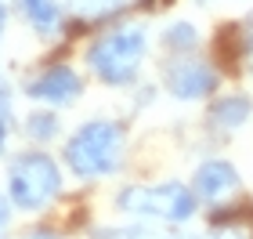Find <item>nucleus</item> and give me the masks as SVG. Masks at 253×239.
Returning a JSON list of instances; mask_svg holds the SVG:
<instances>
[{
  "label": "nucleus",
  "instance_id": "nucleus-10",
  "mask_svg": "<svg viewBox=\"0 0 253 239\" xmlns=\"http://www.w3.org/2000/svg\"><path fill=\"white\" fill-rule=\"evenodd\" d=\"M26 131H29L33 142H47L51 134L58 131V116H54V112H37V116L26 120Z\"/></svg>",
  "mask_w": 253,
  "mask_h": 239
},
{
  "label": "nucleus",
  "instance_id": "nucleus-14",
  "mask_svg": "<svg viewBox=\"0 0 253 239\" xmlns=\"http://www.w3.org/2000/svg\"><path fill=\"white\" fill-rule=\"evenodd\" d=\"M0 37H4V7H0Z\"/></svg>",
  "mask_w": 253,
  "mask_h": 239
},
{
  "label": "nucleus",
  "instance_id": "nucleus-7",
  "mask_svg": "<svg viewBox=\"0 0 253 239\" xmlns=\"http://www.w3.org/2000/svg\"><path fill=\"white\" fill-rule=\"evenodd\" d=\"M239 189V174L232 163H224V159H210V163H203L195 170V192H199V199H221L228 192Z\"/></svg>",
  "mask_w": 253,
  "mask_h": 239
},
{
  "label": "nucleus",
  "instance_id": "nucleus-15",
  "mask_svg": "<svg viewBox=\"0 0 253 239\" xmlns=\"http://www.w3.org/2000/svg\"><path fill=\"white\" fill-rule=\"evenodd\" d=\"M0 145H4V123H0Z\"/></svg>",
  "mask_w": 253,
  "mask_h": 239
},
{
  "label": "nucleus",
  "instance_id": "nucleus-3",
  "mask_svg": "<svg viewBox=\"0 0 253 239\" xmlns=\"http://www.w3.org/2000/svg\"><path fill=\"white\" fill-rule=\"evenodd\" d=\"M62 178H58V163L47 152H22L7 170V192L11 203L22 210H40L58 196Z\"/></svg>",
  "mask_w": 253,
  "mask_h": 239
},
{
  "label": "nucleus",
  "instance_id": "nucleus-16",
  "mask_svg": "<svg viewBox=\"0 0 253 239\" xmlns=\"http://www.w3.org/2000/svg\"><path fill=\"white\" fill-rule=\"evenodd\" d=\"M250 54H253V33H250Z\"/></svg>",
  "mask_w": 253,
  "mask_h": 239
},
{
  "label": "nucleus",
  "instance_id": "nucleus-17",
  "mask_svg": "<svg viewBox=\"0 0 253 239\" xmlns=\"http://www.w3.org/2000/svg\"><path fill=\"white\" fill-rule=\"evenodd\" d=\"M37 239H54V236H37Z\"/></svg>",
  "mask_w": 253,
  "mask_h": 239
},
{
  "label": "nucleus",
  "instance_id": "nucleus-2",
  "mask_svg": "<svg viewBox=\"0 0 253 239\" xmlns=\"http://www.w3.org/2000/svg\"><path fill=\"white\" fill-rule=\"evenodd\" d=\"M145 58V29L137 26H123V29H109L105 37H98L87 51V62L105 84L120 87L130 84L137 76V65Z\"/></svg>",
  "mask_w": 253,
  "mask_h": 239
},
{
  "label": "nucleus",
  "instance_id": "nucleus-5",
  "mask_svg": "<svg viewBox=\"0 0 253 239\" xmlns=\"http://www.w3.org/2000/svg\"><path fill=\"white\" fill-rule=\"evenodd\" d=\"M167 87H170V95H174V98H185V101L206 98V95L217 87V73H213L206 62L185 58V62H174V65L167 69Z\"/></svg>",
  "mask_w": 253,
  "mask_h": 239
},
{
  "label": "nucleus",
  "instance_id": "nucleus-8",
  "mask_svg": "<svg viewBox=\"0 0 253 239\" xmlns=\"http://www.w3.org/2000/svg\"><path fill=\"white\" fill-rule=\"evenodd\" d=\"M250 112H253V101L246 98V95H228V98H221L213 105V123L217 127H224V131H235V127H243V123L250 120Z\"/></svg>",
  "mask_w": 253,
  "mask_h": 239
},
{
  "label": "nucleus",
  "instance_id": "nucleus-13",
  "mask_svg": "<svg viewBox=\"0 0 253 239\" xmlns=\"http://www.w3.org/2000/svg\"><path fill=\"white\" fill-rule=\"evenodd\" d=\"M101 7H120V4H126V0H98Z\"/></svg>",
  "mask_w": 253,
  "mask_h": 239
},
{
  "label": "nucleus",
  "instance_id": "nucleus-4",
  "mask_svg": "<svg viewBox=\"0 0 253 239\" xmlns=\"http://www.w3.org/2000/svg\"><path fill=\"white\" fill-rule=\"evenodd\" d=\"M120 207L126 214H145V218L163 221H185L195 214V196L181 181H163V185H130L120 192Z\"/></svg>",
  "mask_w": 253,
  "mask_h": 239
},
{
  "label": "nucleus",
  "instance_id": "nucleus-9",
  "mask_svg": "<svg viewBox=\"0 0 253 239\" xmlns=\"http://www.w3.org/2000/svg\"><path fill=\"white\" fill-rule=\"evenodd\" d=\"M18 4H22V15L29 18V26H37L40 33L58 29V18H62L58 0H18Z\"/></svg>",
  "mask_w": 253,
  "mask_h": 239
},
{
  "label": "nucleus",
  "instance_id": "nucleus-12",
  "mask_svg": "<svg viewBox=\"0 0 253 239\" xmlns=\"http://www.w3.org/2000/svg\"><path fill=\"white\" fill-rule=\"evenodd\" d=\"M4 221H7V199L0 196V225H4Z\"/></svg>",
  "mask_w": 253,
  "mask_h": 239
},
{
  "label": "nucleus",
  "instance_id": "nucleus-1",
  "mask_svg": "<svg viewBox=\"0 0 253 239\" xmlns=\"http://www.w3.org/2000/svg\"><path fill=\"white\" fill-rule=\"evenodd\" d=\"M123 156V127L112 120H90L84 123L73 142L65 145V163L76 170L80 178H98L116 170Z\"/></svg>",
  "mask_w": 253,
  "mask_h": 239
},
{
  "label": "nucleus",
  "instance_id": "nucleus-6",
  "mask_svg": "<svg viewBox=\"0 0 253 239\" xmlns=\"http://www.w3.org/2000/svg\"><path fill=\"white\" fill-rule=\"evenodd\" d=\"M84 84H80V76L69 69V65H51V69H43L37 80H29L26 84V95L37 98V101H51V105H69Z\"/></svg>",
  "mask_w": 253,
  "mask_h": 239
},
{
  "label": "nucleus",
  "instance_id": "nucleus-11",
  "mask_svg": "<svg viewBox=\"0 0 253 239\" xmlns=\"http://www.w3.org/2000/svg\"><path fill=\"white\" fill-rule=\"evenodd\" d=\"M167 44H170L174 51L192 48V44H195V29L188 26V22H177V26H170V29H167Z\"/></svg>",
  "mask_w": 253,
  "mask_h": 239
}]
</instances>
